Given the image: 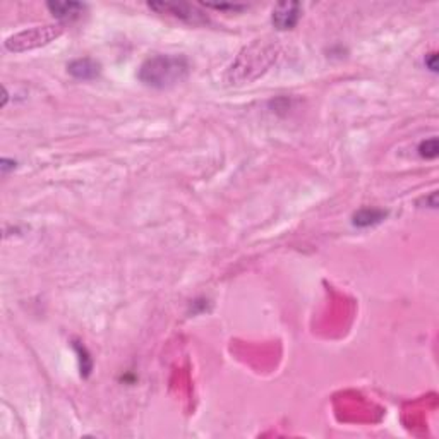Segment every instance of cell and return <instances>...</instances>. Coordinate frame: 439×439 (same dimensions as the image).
Instances as JSON below:
<instances>
[{
    "label": "cell",
    "instance_id": "obj_1",
    "mask_svg": "<svg viewBox=\"0 0 439 439\" xmlns=\"http://www.w3.org/2000/svg\"><path fill=\"white\" fill-rule=\"evenodd\" d=\"M191 66L184 55L157 54L147 57L139 67L138 78L143 85L154 89H168L182 82Z\"/></svg>",
    "mask_w": 439,
    "mask_h": 439
},
{
    "label": "cell",
    "instance_id": "obj_2",
    "mask_svg": "<svg viewBox=\"0 0 439 439\" xmlns=\"http://www.w3.org/2000/svg\"><path fill=\"white\" fill-rule=\"evenodd\" d=\"M60 35H62L60 26H36V28L24 29V31H19L16 35L9 36L3 45H6L9 52H26L41 47V45L50 43Z\"/></svg>",
    "mask_w": 439,
    "mask_h": 439
},
{
    "label": "cell",
    "instance_id": "obj_3",
    "mask_svg": "<svg viewBox=\"0 0 439 439\" xmlns=\"http://www.w3.org/2000/svg\"><path fill=\"white\" fill-rule=\"evenodd\" d=\"M271 59H273V52L271 48H263L259 43L254 45V47L247 48L245 50V55L238 57V60L232 66L230 73L236 74L238 71L245 69L249 66L247 71H254V78H257L268 66H270Z\"/></svg>",
    "mask_w": 439,
    "mask_h": 439
},
{
    "label": "cell",
    "instance_id": "obj_4",
    "mask_svg": "<svg viewBox=\"0 0 439 439\" xmlns=\"http://www.w3.org/2000/svg\"><path fill=\"white\" fill-rule=\"evenodd\" d=\"M150 7L160 14H170L173 17L182 19V21L189 22V24H203V22H208V17L204 16V13L196 9V7L187 6V3L153 2L150 3Z\"/></svg>",
    "mask_w": 439,
    "mask_h": 439
},
{
    "label": "cell",
    "instance_id": "obj_5",
    "mask_svg": "<svg viewBox=\"0 0 439 439\" xmlns=\"http://www.w3.org/2000/svg\"><path fill=\"white\" fill-rule=\"evenodd\" d=\"M301 10H302V6L298 2L278 3V6L273 9V16H271L273 26L276 29H280V31L292 29L294 26L298 22Z\"/></svg>",
    "mask_w": 439,
    "mask_h": 439
},
{
    "label": "cell",
    "instance_id": "obj_6",
    "mask_svg": "<svg viewBox=\"0 0 439 439\" xmlns=\"http://www.w3.org/2000/svg\"><path fill=\"white\" fill-rule=\"evenodd\" d=\"M67 71L73 78L79 79V81H92L96 79L101 73V66L96 60L85 57V59H75L67 66Z\"/></svg>",
    "mask_w": 439,
    "mask_h": 439
},
{
    "label": "cell",
    "instance_id": "obj_7",
    "mask_svg": "<svg viewBox=\"0 0 439 439\" xmlns=\"http://www.w3.org/2000/svg\"><path fill=\"white\" fill-rule=\"evenodd\" d=\"M47 7L60 21H74L85 13L86 6L81 2H48Z\"/></svg>",
    "mask_w": 439,
    "mask_h": 439
},
{
    "label": "cell",
    "instance_id": "obj_8",
    "mask_svg": "<svg viewBox=\"0 0 439 439\" xmlns=\"http://www.w3.org/2000/svg\"><path fill=\"white\" fill-rule=\"evenodd\" d=\"M386 215L388 213L383 210H370V208H364V210L357 211V213L354 215V225L361 226V229H364V226L377 225V223L383 222V220L386 218Z\"/></svg>",
    "mask_w": 439,
    "mask_h": 439
},
{
    "label": "cell",
    "instance_id": "obj_9",
    "mask_svg": "<svg viewBox=\"0 0 439 439\" xmlns=\"http://www.w3.org/2000/svg\"><path fill=\"white\" fill-rule=\"evenodd\" d=\"M438 151H439V146H438L436 138L426 139V141H422L421 146H419V153H421L422 158H427V160H433V158H436Z\"/></svg>",
    "mask_w": 439,
    "mask_h": 439
},
{
    "label": "cell",
    "instance_id": "obj_10",
    "mask_svg": "<svg viewBox=\"0 0 439 439\" xmlns=\"http://www.w3.org/2000/svg\"><path fill=\"white\" fill-rule=\"evenodd\" d=\"M75 350H78L79 362H81V374L82 376H88V374L92 373V359H89L88 354H86L85 347L75 345Z\"/></svg>",
    "mask_w": 439,
    "mask_h": 439
},
{
    "label": "cell",
    "instance_id": "obj_11",
    "mask_svg": "<svg viewBox=\"0 0 439 439\" xmlns=\"http://www.w3.org/2000/svg\"><path fill=\"white\" fill-rule=\"evenodd\" d=\"M436 59H438V55L436 54H429L427 55V66H429V69L433 71V73H436L438 71V66H436Z\"/></svg>",
    "mask_w": 439,
    "mask_h": 439
}]
</instances>
